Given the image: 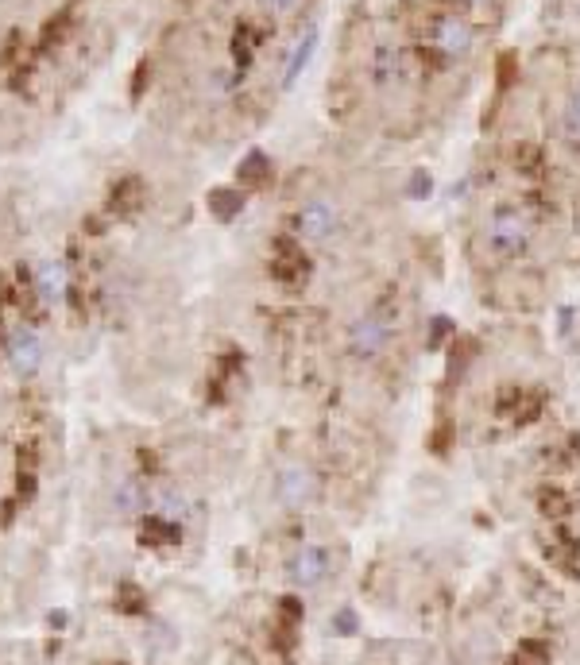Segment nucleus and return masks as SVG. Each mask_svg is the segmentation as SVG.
<instances>
[{"label": "nucleus", "instance_id": "f257e3e1", "mask_svg": "<svg viewBox=\"0 0 580 665\" xmlns=\"http://www.w3.org/2000/svg\"><path fill=\"white\" fill-rule=\"evenodd\" d=\"M527 240H530L527 213L496 209V217H491V225H488V244H491V248H496L499 255H518L522 248H527Z\"/></svg>", "mask_w": 580, "mask_h": 665}, {"label": "nucleus", "instance_id": "f03ea898", "mask_svg": "<svg viewBox=\"0 0 580 665\" xmlns=\"http://www.w3.org/2000/svg\"><path fill=\"white\" fill-rule=\"evenodd\" d=\"M387 341H391V325L380 313L356 317L353 329H348V349H353V356H360V360H375L387 349Z\"/></svg>", "mask_w": 580, "mask_h": 665}, {"label": "nucleus", "instance_id": "7ed1b4c3", "mask_svg": "<svg viewBox=\"0 0 580 665\" xmlns=\"http://www.w3.org/2000/svg\"><path fill=\"white\" fill-rule=\"evenodd\" d=\"M325 573H329V549L325 545H302L298 554L290 557V565H286L290 584H298V588L322 584Z\"/></svg>", "mask_w": 580, "mask_h": 665}, {"label": "nucleus", "instance_id": "20e7f679", "mask_svg": "<svg viewBox=\"0 0 580 665\" xmlns=\"http://www.w3.org/2000/svg\"><path fill=\"white\" fill-rule=\"evenodd\" d=\"M275 496H279V503H286V507H306V503L317 499V476L310 468L290 465L279 472V480H275Z\"/></svg>", "mask_w": 580, "mask_h": 665}, {"label": "nucleus", "instance_id": "39448f33", "mask_svg": "<svg viewBox=\"0 0 580 665\" xmlns=\"http://www.w3.org/2000/svg\"><path fill=\"white\" fill-rule=\"evenodd\" d=\"M333 228H337V209L329 201H310L302 206V213L295 217V233L302 240H329Z\"/></svg>", "mask_w": 580, "mask_h": 665}, {"label": "nucleus", "instance_id": "423d86ee", "mask_svg": "<svg viewBox=\"0 0 580 665\" xmlns=\"http://www.w3.org/2000/svg\"><path fill=\"white\" fill-rule=\"evenodd\" d=\"M8 360H12V368H16L20 375H35L39 364H43V341L35 337L32 329H16L8 337Z\"/></svg>", "mask_w": 580, "mask_h": 665}, {"label": "nucleus", "instance_id": "0eeeda50", "mask_svg": "<svg viewBox=\"0 0 580 665\" xmlns=\"http://www.w3.org/2000/svg\"><path fill=\"white\" fill-rule=\"evenodd\" d=\"M433 43H438V51L445 54V59H460V54H469L472 51V27H469V20H460V16L438 20V35H433Z\"/></svg>", "mask_w": 580, "mask_h": 665}, {"label": "nucleus", "instance_id": "6e6552de", "mask_svg": "<svg viewBox=\"0 0 580 665\" xmlns=\"http://www.w3.org/2000/svg\"><path fill=\"white\" fill-rule=\"evenodd\" d=\"M35 294L47 302V306H58V302L66 298V264H58V259L39 264V271H35Z\"/></svg>", "mask_w": 580, "mask_h": 665}, {"label": "nucleus", "instance_id": "1a4fd4ad", "mask_svg": "<svg viewBox=\"0 0 580 665\" xmlns=\"http://www.w3.org/2000/svg\"><path fill=\"white\" fill-rule=\"evenodd\" d=\"M148 503H151V496H148V487H143L140 480H124L121 487H116V496H112L116 515H143V511H148Z\"/></svg>", "mask_w": 580, "mask_h": 665}, {"label": "nucleus", "instance_id": "9d476101", "mask_svg": "<svg viewBox=\"0 0 580 665\" xmlns=\"http://www.w3.org/2000/svg\"><path fill=\"white\" fill-rule=\"evenodd\" d=\"M314 47H317V27H310V32H306V39H302L298 47L290 51V63H286V74H283V85H286V90L298 82V74H302V70L310 66V59H314Z\"/></svg>", "mask_w": 580, "mask_h": 665}, {"label": "nucleus", "instance_id": "9b49d317", "mask_svg": "<svg viewBox=\"0 0 580 665\" xmlns=\"http://www.w3.org/2000/svg\"><path fill=\"white\" fill-rule=\"evenodd\" d=\"M179 538H182L179 523H167V518H148V523H143V530H140V542L143 545H174Z\"/></svg>", "mask_w": 580, "mask_h": 665}, {"label": "nucleus", "instance_id": "f8f14e48", "mask_svg": "<svg viewBox=\"0 0 580 665\" xmlns=\"http://www.w3.org/2000/svg\"><path fill=\"white\" fill-rule=\"evenodd\" d=\"M244 209V194L240 190H213L209 194V213L217 217V221H232Z\"/></svg>", "mask_w": 580, "mask_h": 665}, {"label": "nucleus", "instance_id": "ddd939ff", "mask_svg": "<svg viewBox=\"0 0 580 665\" xmlns=\"http://www.w3.org/2000/svg\"><path fill=\"white\" fill-rule=\"evenodd\" d=\"M237 175H240V182H248V186L264 182V178L271 175V159H267L264 151H252V155L240 163V170H237Z\"/></svg>", "mask_w": 580, "mask_h": 665}, {"label": "nucleus", "instance_id": "4468645a", "mask_svg": "<svg viewBox=\"0 0 580 665\" xmlns=\"http://www.w3.org/2000/svg\"><path fill=\"white\" fill-rule=\"evenodd\" d=\"M186 511H190V503H186L179 491H163V496H159V518H167V523H182Z\"/></svg>", "mask_w": 580, "mask_h": 665}, {"label": "nucleus", "instance_id": "2eb2a0df", "mask_svg": "<svg viewBox=\"0 0 580 665\" xmlns=\"http://www.w3.org/2000/svg\"><path fill=\"white\" fill-rule=\"evenodd\" d=\"M116 612H124V615H140L143 612V596H140L136 584H121V588H116Z\"/></svg>", "mask_w": 580, "mask_h": 665}, {"label": "nucleus", "instance_id": "dca6fc26", "mask_svg": "<svg viewBox=\"0 0 580 665\" xmlns=\"http://www.w3.org/2000/svg\"><path fill=\"white\" fill-rule=\"evenodd\" d=\"M395 74H399V54H395V47H380V51H375V78L391 82Z\"/></svg>", "mask_w": 580, "mask_h": 665}, {"label": "nucleus", "instance_id": "f3484780", "mask_svg": "<svg viewBox=\"0 0 580 665\" xmlns=\"http://www.w3.org/2000/svg\"><path fill=\"white\" fill-rule=\"evenodd\" d=\"M430 190H433V178L426 175V170H414V175H411V190H406V194H411V198H430Z\"/></svg>", "mask_w": 580, "mask_h": 665}, {"label": "nucleus", "instance_id": "a211bd4d", "mask_svg": "<svg viewBox=\"0 0 580 665\" xmlns=\"http://www.w3.org/2000/svg\"><path fill=\"white\" fill-rule=\"evenodd\" d=\"M561 499L565 496H557V491H546V496H542V511L546 515H565V511H569V503H561Z\"/></svg>", "mask_w": 580, "mask_h": 665}, {"label": "nucleus", "instance_id": "6ab92c4d", "mask_svg": "<svg viewBox=\"0 0 580 665\" xmlns=\"http://www.w3.org/2000/svg\"><path fill=\"white\" fill-rule=\"evenodd\" d=\"M353 631H356V615L344 607V612H337V619H333V634H353Z\"/></svg>", "mask_w": 580, "mask_h": 665}, {"label": "nucleus", "instance_id": "aec40b11", "mask_svg": "<svg viewBox=\"0 0 580 665\" xmlns=\"http://www.w3.org/2000/svg\"><path fill=\"white\" fill-rule=\"evenodd\" d=\"M283 615L290 619V623H298V619H302V603L298 600H283Z\"/></svg>", "mask_w": 580, "mask_h": 665}, {"label": "nucleus", "instance_id": "412c9836", "mask_svg": "<svg viewBox=\"0 0 580 665\" xmlns=\"http://www.w3.org/2000/svg\"><path fill=\"white\" fill-rule=\"evenodd\" d=\"M264 8H271V12H295L298 0H264Z\"/></svg>", "mask_w": 580, "mask_h": 665}, {"label": "nucleus", "instance_id": "4be33fe9", "mask_svg": "<svg viewBox=\"0 0 580 665\" xmlns=\"http://www.w3.org/2000/svg\"><path fill=\"white\" fill-rule=\"evenodd\" d=\"M576 117H580V93H576Z\"/></svg>", "mask_w": 580, "mask_h": 665}, {"label": "nucleus", "instance_id": "5701e85b", "mask_svg": "<svg viewBox=\"0 0 580 665\" xmlns=\"http://www.w3.org/2000/svg\"><path fill=\"white\" fill-rule=\"evenodd\" d=\"M476 5H484V0H476Z\"/></svg>", "mask_w": 580, "mask_h": 665}]
</instances>
